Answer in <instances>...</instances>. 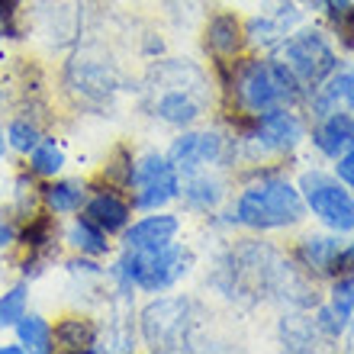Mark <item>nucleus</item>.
<instances>
[{
	"mask_svg": "<svg viewBox=\"0 0 354 354\" xmlns=\"http://www.w3.org/2000/svg\"><path fill=\"white\" fill-rule=\"evenodd\" d=\"M225 93L235 100L239 113H264L274 106H297L306 100V91L290 68L274 58H245V62H216Z\"/></svg>",
	"mask_w": 354,
	"mask_h": 354,
	"instance_id": "nucleus-1",
	"label": "nucleus"
},
{
	"mask_svg": "<svg viewBox=\"0 0 354 354\" xmlns=\"http://www.w3.org/2000/svg\"><path fill=\"white\" fill-rule=\"evenodd\" d=\"M203 68L180 58H165L149 71L145 93H149V110L155 120L187 129L206 113L213 91Z\"/></svg>",
	"mask_w": 354,
	"mask_h": 354,
	"instance_id": "nucleus-2",
	"label": "nucleus"
},
{
	"mask_svg": "<svg viewBox=\"0 0 354 354\" xmlns=\"http://www.w3.org/2000/svg\"><path fill=\"white\" fill-rule=\"evenodd\" d=\"M303 219H306V203H303L299 187L277 171H268V174L258 171L239 194L225 223L245 225L254 232H280V229L299 225Z\"/></svg>",
	"mask_w": 354,
	"mask_h": 354,
	"instance_id": "nucleus-3",
	"label": "nucleus"
},
{
	"mask_svg": "<svg viewBox=\"0 0 354 354\" xmlns=\"http://www.w3.org/2000/svg\"><path fill=\"white\" fill-rule=\"evenodd\" d=\"M194 268V252L177 242H168L161 248H145V252H132L122 248L120 261L110 268V277L120 283V293H132V287L145 290V293H165L184 280Z\"/></svg>",
	"mask_w": 354,
	"mask_h": 354,
	"instance_id": "nucleus-4",
	"label": "nucleus"
},
{
	"mask_svg": "<svg viewBox=\"0 0 354 354\" xmlns=\"http://www.w3.org/2000/svg\"><path fill=\"white\" fill-rule=\"evenodd\" d=\"M277 58L290 68V75L303 84L306 97L342 65L332 39L322 29H297V32H290L277 46Z\"/></svg>",
	"mask_w": 354,
	"mask_h": 354,
	"instance_id": "nucleus-5",
	"label": "nucleus"
},
{
	"mask_svg": "<svg viewBox=\"0 0 354 354\" xmlns=\"http://www.w3.org/2000/svg\"><path fill=\"white\" fill-rule=\"evenodd\" d=\"M299 194H303V203L319 223L326 225L328 232L345 235L354 232V196L351 187H345L335 174L328 171H303L299 174Z\"/></svg>",
	"mask_w": 354,
	"mask_h": 354,
	"instance_id": "nucleus-6",
	"label": "nucleus"
},
{
	"mask_svg": "<svg viewBox=\"0 0 354 354\" xmlns=\"http://www.w3.org/2000/svg\"><path fill=\"white\" fill-rule=\"evenodd\" d=\"M194 303L180 297H158L142 313V338L151 351H180L190 348Z\"/></svg>",
	"mask_w": 354,
	"mask_h": 354,
	"instance_id": "nucleus-7",
	"label": "nucleus"
},
{
	"mask_svg": "<svg viewBox=\"0 0 354 354\" xmlns=\"http://www.w3.org/2000/svg\"><path fill=\"white\" fill-rule=\"evenodd\" d=\"M132 206L136 209H165L171 200L180 196V174L171 165L168 155L161 151H145L139 161H136V171H132Z\"/></svg>",
	"mask_w": 354,
	"mask_h": 354,
	"instance_id": "nucleus-8",
	"label": "nucleus"
},
{
	"mask_svg": "<svg viewBox=\"0 0 354 354\" xmlns=\"http://www.w3.org/2000/svg\"><path fill=\"white\" fill-rule=\"evenodd\" d=\"M168 158L180 177L196 174V171H203V168H213V165L223 168L225 161H235V139L232 136H223L219 129L180 132L171 142Z\"/></svg>",
	"mask_w": 354,
	"mask_h": 354,
	"instance_id": "nucleus-9",
	"label": "nucleus"
},
{
	"mask_svg": "<svg viewBox=\"0 0 354 354\" xmlns=\"http://www.w3.org/2000/svg\"><path fill=\"white\" fill-rule=\"evenodd\" d=\"M297 23L299 10L293 7V0H268V7L248 19V26H245V46L270 52L297 29Z\"/></svg>",
	"mask_w": 354,
	"mask_h": 354,
	"instance_id": "nucleus-10",
	"label": "nucleus"
},
{
	"mask_svg": "<svg viewBox=\"0 0 354 354\" xmlns=\"http://www.w3.org/2000/svg\"><path fill=\"white\" fill-rule=\"evenodd\" d=\"M309 116L322 120L328 113H354V68L338 65L332 75L306 97Z\"/></svg>",
	"mask_w": 354,
	"mask_h": 354,
	"instance_id": "nucleus-11",
	"label": "nucleus"
},
{
	"mask_svg": "<svg viewBox=\"0 0 354 354\" xmlns=\"http://www.w3.org/2000/svg\"><path fill=\"white\" fill-rule=\"evenodd\" d=\"M180 232V219L174 213H161V209H151V216L139 219L122 229V248H132V252H145V248H161L177 239Z\"/></svg>",
	"mask_w": 354,
	"mask_h": 354,
	"instance_id": "nucleus-12",
	"label": "nucleus"
},
{
	"mask_svg": "<svg viewBox=\"0 0 354 354\" xmlns=\"http://www.w3.org/2000/svg\"><path fill=\"white\" fill-rule=\"evenodd\" d=\"M36 19L42 32L52 39V46H71L81 32V7L77 0H39L36 3Z\"/></svg>",
	"mask_w": 354,
	"mask_h": 354,
	"instance_id": "nucleus-13",
	"label": "nucleus"
},
{
	"mask_svg": "<svg viewBox=\"0 0 354 354\" xmlns=\"http://www.w3.org/2000/svg\"><path fill=\"white\" fill-rule=\"evenodd\" d=\"M313 149L328 161H338L354 145V113H328L313 126Z\"/></svg>",
	"mask_w": 354,
	"mask_h": 354,
	"instance_id": "nucleus-14",
	"label": "nucleus"
},
{
	"mask_svg": "<svg viewBox=\"0 0 354 354\" xmlns=\"http://www.w3.org/2000/svg\"><path fill=\"white\" fill-rule=\"evenodd\" d=\"M81 209H84V219H91L106 235L122 232L132 219V203H126L120 190H113V187H100L97 194H91Z\"/></svg>",
	"mask_w": 354,
	"mask_h": 354,
	"instance_id": "nucleus-15",
	"label": "nucleus"
},
{
	"mask_svg": "<svg viewBox=\"0 0 354 354\" xmlns=\"http://www.w3.org/2000/svg\"><path fill=\"white\" fill-rule=\"evenodd\" d=\"M68 84L87 100H106L116 91V71L97 58H77L68 65Z\"/></svg>",
	"mask_w": 354,
	"mask_h": 354,
	"instance_id": "nucleus-16",
	"label": "nucleus"
},
{
	"mask_svg": "<svg viewBox=\"0 0 354 354\" xmlns=\"http://www.w3.org/2000/svg\"><path fill=\"white\" fill-rule=\"evenodd\" d=\"M342 252V242L338 235H326V232H309L299 239L297 245V261L299 268H306L309 274H319V277H335V258Z\"/></svg>",
	"mask_w": 354,
	"mask_h": 354,
	"instance_id": "nucleus-17",
	"label": "nucleus"
},
{
	"mask_svg": "<svg viewBox=\"0 0 354 354\" xmlns=\"http://www.w3.org/2000/svg\"><path fill=\"white\" fill-rule=\"evenodd\" d=\"M206 48L213 52L216 62H232L245 48V26L232 13H216L206 23Z\"/></svg>",
	"mask_w": 354,
	"mask_h": 354,
	"instance_id": "nucleus-18",
	"label": "nucleus"
},
{
	"mask_svg": "<svg viewBox=\"0 0 354 354\" xmlns=\"http://www.w3.org/2000/svg\"><path fill=\"white\" fill-rule=\"evenodd\" d=\"M180 196L187 200L190 209L213 213L216 206L225 200V184L216 174H209V168H203V171H196V174L184 177V184H180Z\"/></svg>",
	"mask_w": 354,
	"mask_h": 354,
	"instance_id": "nucleus-19",
	"label": "nucleus"
},
{
	"mask_svg": "<svg viewBox=\"0 0 354 354\" xmlns=\"http://www.w3.org/2000/svg\"><path fill=\"white\" fill-rule=\"evenodd\" d=\"M97 335H100V328L87 316H68L52 328L55 351H93L97 348Z\"/></svg>",
	"mask_w": 354,
	"mask_h": 354,
	"instance_id": "nucleus-20",
	"label": "nucleus"
},
{
	"mask_svg": "<svg viewBox=\"0 0 354 354\" xmlns=\"http://www.w3.org/2000/svg\"><path fill=\"white\" fill-rule=\"evenodd\" d=\"M39 196H42L48 213L71 216V213H81V206L87 200V187L81 180H52L48 187H42Z\"/></svg>",
	"mask_w": 354,
	"mask_h": 354,
	"instance_id": "nucleus-21",
	"label": "nucleus"
},
{
	"mask_svg": "<svg viewBox=\"0 0 354 354\" xmlns=\"http://www.w3.org/2000/svg\"><path fill=\"white\" fill-rule=\"evenodd\" d=\"M319 338L322 335H319V328H316V319L297 316V313L280 319V342H283L287 351H313Z\"/></svg>",
	"mask_w": 354,
	"mask_h": 354,
	"instance_id": "nucleus-22",
	"label": "nucleus"
},
{
	"mask_svg": "<svg viewBox=\"0 0 354 354\" xmlns=\"http://www.w3.org/2000/svg\"><path fill=\"white\" fill-rule=\"evenodd\" d=\"M65 242L75 248V252L87 254V258H100V254L110 252V242H106V232L97 229L91 219H75L68 225L65 232Z\"/></svg>",
	"mask_w": 354,
	"mask_h": 354,
	"instance_id": "nucleus-23",
	"label": "nucleus"
},
{
	"mask_svg": "<svg viewBox=\"0 0 354 354\" xmlns=\"http://www.w3.org/2000/svg\"><path fill=\"white\" fill-rule=\"evenodd\" d=\"M17 342L23 345V351H36V354H48L55 351V342H52V326L48 319L36 316V313H26L17 326Z\"/></svg>",
	"mask_w": 354,
	"mask_h": 354,
	"instance_id": "nucleus-24",
	"label": "nucleus"
},
{
	"mask_svg": "<svg viewBox=\"0 0 354 354\" xmlns=\"http://www.w3.org/2000/svg\"><path fill=\"white\" fill-rule=\"evenodd\" d=\"M62 168H65V151H62V145H58L55 139H46V136H42V142L29 151V171L36 177H55Z\"/></svg>",
	"mask_w": 354,
	"mask_h": 354,
	"instance_id": "nucleus-25",
	"label": "nucleus"
},
{
	"mask_svg": "<svg viewBox=\"0 0 354 354\" xmlns=\"http://www.w3.org/2000/svg\"><path fill=\"white\" fill-rule=\"evenodd\" d=\"M29 306V290L23 283L10 287L7 293H0V328H13L19 319L26 316Z\"/></svg>",
	"mask_w": 354,
	"mask_h": 354,
	"instance_id": "nucleus-26",
	"label": "nucleus"
},
{
	"mask_svg": "<svg viewBox=\"0 0 354 354\" xmlns=\"http://www.w3.org/2000/svg\"><path fill=\"white\" fill-rule=\"evenodd\" d=\"M42 142V129L32 120H13L7 126V145L19 155H29Z\"/></svg>",
	"mask_w": 354,
	"mask_h": 354,
	"instance_id": "nucleus-27",
	"label": "nucleus"
},
{
	"mask_svg": "<svg viewBox=\"0 0 354 354\" xmlns=\"http://www.w3.org/2000/svg\"><path fill=\"white\" fill-rule=\"evenodd\" d=\"M328 306L345 322L354 316V274H338V280L332 283V293H328Z\"/></svg>",
	"mask_w": 354,
	"mask_h": 354,
	"instance_id": "nucleus-28",
	"label": "nucleus"
},
{
	"mask_svg": "<svg viewBox=\"0 0 354 354\" xmlns=\"http://www.w3.org/2000/svg\"><path fill=\"white\" fill-rule=\"evenodd\" d=\"M309 3H313L319 13H326L328 23H338L345 13H351L354 10V0H309Z\"/></svg>",
	"mask_w": 354,
	"mask_h": 354,
	"instance_id": "nucleus-29",
	"label": "nucleus"
},
{
	"mask_svg": "<svg viewBox=\"0 0 354 354\" xmlns=\"http://www.w3.org/2000/svg\"><path fill=\"white\" fill-rule=\"evenodd\" d=\"M335 177H338V180H342L345 187H351V190H354V145L345 151V155H342V158H338Z\"/></svg>",
	"mask_w": 354,
	"mask_h": 354,
	"instance_id": "nucleus-30",
	"label": "nucleus"
},
{
	"mask_svg": "<svg viewBox=\"0 0 354 354\" xmlns=\"http://www.w3.org/2000/svg\"><path fill=\"white\" fill-rule=\"evenodd\" d=\"M68 270L71 274H81V277H100L103 268L97 261H87V258H75V261H68Z\"/></svg>",
	"mask_w": 354,
	"mask_h": 354,
	"instance_id": "nucleus-31",
	"label": "nucleus"
},
{
	"mask_svg": "<svg viewBox=\"0 0 354 354\" xmlns=\"http://www.w3.org/2000/svg\"><path fill=\"white\" fill-rule=\"evenodd\" d=\"M338 274H354V242L342 245V252H338V258H335V277Z\"/></svg>",
	"mask_w": 354,
	"mask_h": 354,
	"instance_id": "nucleus-32",
	"label": "nucleus"
},
{
	"mask_svg": "<svg viewBox=\"0 0 354 354\" xmlns=\"http://www.w3.org/2000/svg\"><path fill=\"white\" fill-rule=\"evenodd\" d=\"M13 239H17V229H13V223H10V219H0V248H7Z\"/></svg>",
	"mask_w": 354,
	"mask_h": 354,
	"instance_id": "nucleus-33",
	"label": "nucleus"
},
{
	"mask_svg": "<svg viewBox=\"0 0 354 354\" xmlns=\"http://www.w3.org/2000/svg\"><path fill=\"white\" fill-rule=\"evenodd\" d=\"M345 335H348V348L354 351V316L348 319V328H345Z\"/></svg>",
	"mask_w": 354,
	"mask_h": 354,
	"instance_id": "nucleus-34",
	"label": "nucleus"
},
{
	"mask_svg": "<svg viewBox=\"0 0 354 354\" xmlns=\"http://www.w3.org/2000/svg\"><path fill=\"white\" fill-rule=\"evenodd\" d=\"M3 151H7V139H3V129H0V158H3Z\"/></svg>",
	"mask_w": 354,
	"mask_h": 354,
	"instance_id": "nucleus-35",
	"label": "nucleus"
},
{
	"mask_svg": "<svg viewBox=\"0 0 354 354\" xmlns=\"http://www.w3.org/2000/svg\"><path fill=\"white\" fill-rule=\"evenodd\" d=\"M0 97H3V93H0Z\"/></svg>",
	"mask_w": 354,
	"mask_h": 354,
	"instance_id": "nucleus-36",
	"label": "nucleus"
}]
</instances>
